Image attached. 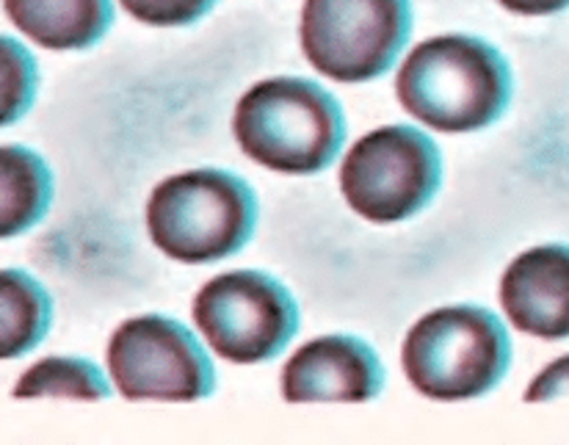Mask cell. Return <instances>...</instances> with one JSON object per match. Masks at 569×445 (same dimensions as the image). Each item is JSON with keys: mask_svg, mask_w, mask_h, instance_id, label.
<instances>
[{"mask_svg": "<svg viewBox=\"0 0 569 445\" xmlns=\"http://www.w3.org/2000/svg\"><path fill=\"white\" fill-rule=\"evenodd\" d=\"M556 398H569V355L553 359L548 368L539 370L526 390L528 404L556 402Z\"/></svg>", "mask_w": 569, "mask_h": 445, "instance_id": "cell-17", "label": "cell"}, {"mask_svg": "<svg viewBox=\"0 0 569 445\" xmlns=\"http://www.w3.org/2000/svg\"><path fill=\"white\" fill-rule=\"evenodd\" d=\"M258 197L224 169H191L158 182L147 202V230L167 258L199 266L232 258L258 230Z\"/></svg>", "mask_w": 569, "mask_h": 445, "instance_id": "cell-3", "label": "cell"}, {"mask_svg": "<svg viewBox=\"0 0 569 445\" xmlns=\"http://www.w3.org/2000/svg\"><path fill=\"white\" fill-rule=\"evenodd\" d=\"M385 376L371 344L355 335H327L284 363L282 396L290 404L373 402L385 390Z\"/></svg>", "mask_w": 569, "mask_h": 445, "instance_id": "cell-9", "label": "cell"}, {"mask_svg": "<svg viewBox=\"0 0 569 445\" xmlns=\"http://www.w3.org/2000/svg\"><path fill=\"white\" fill-rule=\"evenodd\" d=\"M503 9L526 17H548L569 9V0H498Z\"/></svg>", "mask_w": 569, "mask_h": 445, "instance_id": "cell-18", "label": "cell"}, {"mask_svg": "<svg viewBox=\"0 0 569 445\" xmlns=\"http://www.w3.org/2000/svg\"><path fill=\"white\" fill-rule=\"evenodd\" d=\"M193 322L219 357L260 365L288 349L301 316L280 279L266 271H230L199 290Z\"/></svg>", "mask_w": 569, "mask_h": 445, "instance_id": "cell-7", "label": "cell"}, {"mask_svg": "<svg viewBox=\"0 0 569 445\" xmlns=\"http://www.w3.org/2000/svg\"><path fill=\"white\" fill-rule=\"evenodd\" d=\"M515 78L487 39L442 33L420 42L396 78L398 102L440 134H476L506 113Z\"/></svg>", "mask_w": 569, "mask_h": 445, "instance_id": "cell-1", "label": "cell"}, {"mask_svg": "<svg viewBox=\"0 0 569 445\" xmlns=\"http://www.w3.org/2000/svg\"><path fill=\"white\" fill-rule=\"evenodd\" d=\"M108 370L128 402H202L216 393V368L197 335L156 313L111 335Z\"/></svg>", "mask_w": 569, "mask_h": 445, "instance_id": "cell-8", "label": "cell"}, {"mask_svg": "<svg viewBox=\"0 0 569 445\" xmlns=\"http://www.w3.org/2000/svg\"><path fill=\"white\" fill-rule=\"evenodd\" d=\"M442 186V152L412 125H385L362 136L343 158L340 191L373 225H398L429 208Z\"/></svg>", "mask_w": 569, "mask_h": 445, "instance_id": "cell-5", "label": "cell"}, {"mask_svg": "<svg viewBox=\"0 0 569 445\" xmlns=\"http://www.w3.org/2000/svg\"><path fill=\"white\" fill-rule=\"evenodd\" d=\"M232 134L260 167L318 175L346 145V113L332 91L310 78H269L238 100Z\"/></svg>", "mask_w": 569, "mask_h": 445, "instance_id": "cell-2", "label": "cell"}, {"mask_svg": "<svg viewBox=\"0 0 569 445\" xmlns=\"http://www.w3.org/2000/svg\"><path fill=\"white\" fill-rule=\"evenodd\" d=\"M14 398H81V402H106L111 385L92 359L83 357H48L20 376L11 390Z\"/></svg>", "mask_w": 569, "mask_h": 445, "instance_id": "cell-14", "label": "cell"}, {"mask_svg": "<svg viewBox=\"0 0 569 445\" xmlns=\"http://www.w3.org/2000/svg\"><path fill=\"white\" fill-rule=\"evenodd\" d=\"M39 91V67L31 50L0 33V128L20 122L33 108Z\"/></svg>", "mask_w": 569, "mask_h": 445, "instance_id": "cell-15", "label": "cell"}, {"mask_svg": "<svg viewBox=\"0 0 569 445\" xmlns=\"http://www.w3.org/2000/svg\"><path fill=\"white\" fill-rule=\"evenodd\" d=\"M299 37L321 76L377 81L412 37V0H305Z\"/></svg>", "mask_w": 569, "mask_h": 445, "instance_id": "cell-6", "label": "cell"}, {"mask_svg": "<svg viewBox=\"0 0 569 445\" xmlns=\"http://www.w3.org/2000/svg\"><path fill=\"white\" fill-rule=\"evenodd\" d=\"M3 9L48 50H89L113 26V0H3Z\"/></svg>", "mask_w": 569, "mask_h": 445, "instance_id": "cell-11", "label": "cell"}, {"mask_svg": "<svg viewBox=\"0 0 569 445\" xmlns=\"http://www.w3.org/2000/svg\"><path fill=\"white\" fill-rule=\"evenodd\" d=\"M53 299L33 274L0 268V359L26 357L48 338Z\"/></svg>", "mask_w": 569, "mask_h": 445, "instance_id": "cell-13", "label": "cell"}, {"mask_svg": "<svg viewBox=\"0 0 569 445\" xmlns=\"http://www.w3.org/2000/svg\"><path fill=\"white\" fill-rule=\"evenodd\" d=\"M511 340L503 322L478 305H451L426 313L407 333L401 368L431 402H473L503 382Z\"/></svg>", "mask_w": 569, "mask_h": 445, "instance_id": "cell-4", "label": "cell"}, {"mask_svg": "<svg viewBox=\"0 0 569 445\" xmlns=\"http://www.w3.org/2000/svg\"><path fill=\"white\" fill-rule=\"evenodd\" d=\"M53 172L39 152L22 145L0 147V241L37 227L53 205Z\"/></svg>", "mask_w": 569, "mask_h": 445, "instance_id": "cell-12", "label": "cell"}, {"mask_svg": "<svg viewBox=\"0 0 569 445\" xmlns=\"http://www.w3.org/2000/svg\"><path fill=\"white\" fill-rule=\"evenodd\" d=\"M500 305L520 333L569 338V244H542L511 260L500 279Z\"/></svg>", "mask_w": 569, "mask_h": 445, "instance_id": "cell-10", "label": "cell"}, {"mask_svg": "<svg viewBox=\"0 0 569 445\" xmlns=\"http://www.w3.org/2000/svg\"><path fill=\"white\" fill-rule=\"evenodd\" d=\"M119 3L144 26L180 28L202 20L219 0H119Z\"/></svg>", "mask_w": 569, "mask_h": 445, "instance_id": "cell-16", "label": "cell"}]
</instances>
